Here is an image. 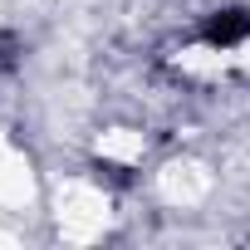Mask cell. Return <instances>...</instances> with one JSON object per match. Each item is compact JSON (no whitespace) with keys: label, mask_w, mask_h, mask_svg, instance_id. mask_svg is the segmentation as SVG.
<instances>
[{"label":"cell","mask_w":250,"mask_h":250,"mask_svg":"<svg viewBox=\"0 0 250 250\" xmlns=\"http://www.w3.org/2000/svg\"><path fill=\"white\" fill-rule=\"evenodd\" d=\"M245 35H250V10H240V5L211 10V15L201 20V40L216 44V49H230V44H240Z\"/></svg>","instance_id":"obj_1"}]
</instances>
